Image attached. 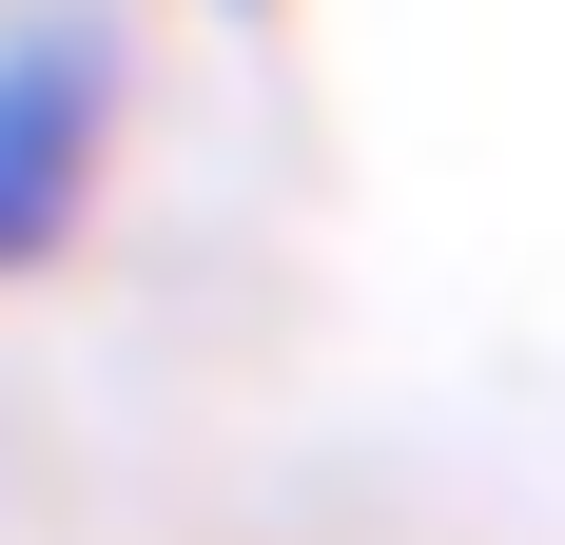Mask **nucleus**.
Segmentation results:
<instances>
[{
  "label": "nucleus",
  "mask_w": 565,
  "mask_h": 545,
  "mask_svg": "<svg viewBox=\"0 0 565 545\" xmlns=\"http://www.w3.org/2000/svg\"><path fill=\"white\" fill-rule=\"evenodd\" d=\"M98 137H117V20L98 0H20L0 20V272H40L78 234Z\"/></svg>",
  "instance_id": "obj_1"
}]
</instances>
